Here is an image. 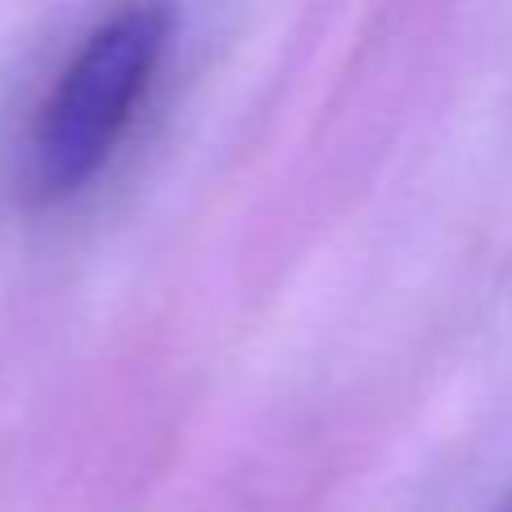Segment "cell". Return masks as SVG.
Returning a JSON list of instances; mask_svg holds the SVG:
<instances>
[{
  "mask_svg": "<svg viewBox=\"0 0 512 512\" xmlns=\"http://www.w3.org/2000/svg\"><path fill=\"white\" fill-rule=\"evenodd\" d=\"M176 36V9L126 5L99 18L54 72L27 131L23 180L36 203L90 189L117 158Z\"/></svg>",
  "mask_w": 512,
  "mask_h": 512,
  "instance_id": "cell-1",
  "label": "cell"
},
{
  "mask_svg": "<svg viewBox=\"0 0 512 512\" xmlns=\"http://www.w3.org/2000/svg\"><path fill=\"white\" fill-rule=\"evenodd\" d=\"M504 512H512V504H508V508H504Z\"/></svg>",
  "mask_w": 512,
  "mask_h": 512,
  "instance_id": "cell-2",
  "label": "cell"
}]
</instances>
